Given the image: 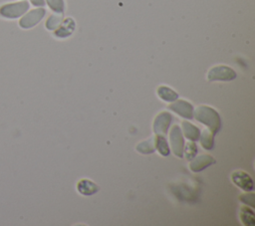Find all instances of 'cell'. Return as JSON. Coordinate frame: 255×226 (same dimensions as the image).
<instances>
[{"instance_id":"obj_10","label":"cell","mask_w":255,"mask_h":226,"mask_svg":"<svg viewBox=\"0 0 255 226\" xmlns=\"http://www.w3.org/2000/svg\"><path fill=\"white\" fill-rule=\"evenodd\" d=\"M76 23L72 18H66L62 21L60 26L55 30L54 35L58 38H67L74 32Z\"/></svg>"},{"instance_id":"obj_14","label":"cell","mask_w":255,"mask_h":226,"mask_svg":"<svg viewBox=\"0 0 255 226\" xmlns=\"http://www.w3.org/2000/svg\"><path fill=\"white\" fill-rule=\"evenodd\" d=\"M157 95L160 99H162L165 102H174L178 98V95L176 92L172 91L171 89L165 86H160L157 89Z\"/></svg>"},{"instance_id":"obj_11","label":"cell","mask_w":255,"mask_h":226,"mask_svg":"<svg viewBox=\"0 0 255 226\" xmlns=\"http://www.w3.org/2000/svg\"><path fill=\"white\" fill-rule=\"evenodd\" d=\"M77 189L84 195H92L99 190V187L89 179H82L77 183Z\"/></svg>"},{"instance_id":"obj_3","label":"cell","mask_w":255,"mask_h":226,"mask_svg":"<svg viewBox=\"0 0 255 226\" xmlns=\"http://www.w3.org/2000/svg\"><path fill=\"white\" fill-rule=\"evenodd\" d=\"M235 78V71L227 66L213 67L207 74V80L209 81H232Z\"/></svg>"},{"instance_id":"obj_20","label":"cell","mask_w":255,"mask_h":226,"mask_svg":"<svg viewBox=\"0 0 255 226\" xmlns=\"http://www.w3.org/2000/svg\"><path fill=\"white\" fill-rule=\"evenodd\" d=\"M48 6L56 13H63L65 10L64 0H46Z\"/></svg>"},{"instance_id":"obj_17","label":"cell","mask_w":255,"mask_h":226,"mask_svg":"<svg viewBox=\"0 0 255 226\" xmlns=\"http://www.w3.org/2000/svg\"><path fill=\"white\" fill-rule=\"evenodd\" d=\"M240 218L244 225L253 226L255 224L254 212L246 206H242L240 209Z\"/></svg>"},{"instance_id":"obj_6","label":"cell","mask_w":255,"mask_h":226,"mask_svg":"<svg viewBox=\"0 0 255 226\" xmlns=\"http://www.w3.org/2000/svg\"><path fill=\"white\" fill-rule=\"evenodd\" d=\"M172 116L167 112L159 113L153 121V131L155 134L165 135L170 125Z\"/></svg>"},{"instance_id":"obj_5","label":"cell","mask_w":255,"mask_h":226,"mask_svg":"<svg viewBox=\"0 0 255 226\" xmlns=\"http://www.w3.org/2000/svg\"><path fill=\"white\" fill-rule=\"evenodd\" d=\"M169 140H170V145L173 153L178 157H182L183 148H184V139H183L181 129L178 125L175 124L171 127V130L169 133Z\"/></svg>"},{"instance_id":"obj_7","label":"cell","mask_w":255,"mask_h":226,"mask_svg":"<svg viewBox=\"0 0 255 226\" xmlns=\"http://www.w3.org/2000/svg\"><path fill=\"white\" fill-rule=\"evenodd\" d=\"M168 109L178 113L180 116L184 118H192L193 117V107L187 101L178 100L174 101V103L168 106Z\"/></svg>"},{"instance_id":"obj_8","label":"cell","mask_w":255,"mask_h":226,"mask_svg":"<svg viewBox=\"0 0 255 226\" xmlns=\"http://www.w3.org/2000/svg\"><path fill=\"white\" fill-rule=\"evenodd\" d=\"M231 178H232L233 182H234L238 187H240L241 189H243V190L246 191V192L252 191L253 188H254L252 178H251V177L249 176V174H247L245 171H242V170L234 171V172L232 173Z\"/></svg>"},{"instance_id":"obj_12","label":"cell","mask_w":255,"mask_h":226,"mask_svg":"<svg viewBox=\"0 0 255 226\" xmlns=\"http://www.w3.org/2000/svg\"><path fill=\"white\" fill-rule=\"evenodd\" d=\"M182 130H183L184 136L189 140H192V141L198 140L200 135V130L194 124L184 120L182 121Z\"/></svg>"},{"instance_id":"obj_1","label":"cell","mask_w":255,"mask_h":226,"mask_svg":"<svg viewBox=\"0 0 255 226\" xmlns=\"http://www.w3.org/2000/svg\"><path fill=\"white\" fill-rule=\"evenodd\" d=\"M193 114L195 119L208 126L209 130L213 134L219 131L221 127V119L214 109L208 106H199L196 110H193Z\"/></svg>"},{"instance_id":"obj_21","label":"cell","mask_w":255,"mask_h":226,"mask_svg":"<svg viewBox=\"0 0 255 226\" xmlns=\"http://www.w3.org/2000/svg\"><path fill=\"white\" fill-rule=\"evenodd\" d=\"M254 197L255 195L253 193H244V194H241L239 199L246 203L247 205H250V206H254Z\"/></svg>"},{"instance_id":"obj_16","label":"cell","mask_w":255,"mask_h":226,"mask_svg":"<svg viewBox=\"0 0 255 226\" xmlns=\"http://www.w3.org/2000/svg\"><path fill=\"white\" fill-rule=\"evenodd\" d=\"M154 141H155V148L158 150V152L163 156H167L169 154V147L164 135L156 134L154 136Z\"/></svg>"},{"instance_id":"obj_19","label":"cell","mask_w":255,"mask_h":226,"mask_svg":"<svg viewBox=\"0 0 255 226\" xmlns=\"http://www.w3.org/2000/svg\"><path fill=\"white\" fill-rule=\"evenodd\" d=\"M183 153L185 155V157L189 160H191L195 154L197 153V146L195 144L194 141H188L186 144H185V147L183 148Z\"/></svg>"},{"instance_id":"obj_2","label":"cell","mask_w":255,"mask_h":226,"mask_svg":"<svg viewBox=\"0 0 255 226\" xmlns=\"http://www.w3.org/2000/svg\"><path fill=\"white\" fill-rule=\"evenodd\" d=\"M29 9L27 1L8 3L0 6V16L6 19H16L23 16Z\"/></svg>"},{"instance_id":"obj_4","label":"cell","mask_w":255,"mask_h":226,"mask_svg":"<svg viewBox=\"0 0 255 226\" xmlns=\"http://www.w3.org/2000/svg\"><path fill=\"white\" fill-rule=\"evenodd\" d=\"M46 10L44 8H37L26 13L19 21V26L23 29H30L36 26L45 16Z\"/></svg>"},{"instance_id":"obj_9","label":"cell","mask_w":255,"mask_h":226,"mask_svg":"<svg viewBox=\"0 0 255 226\" xmlns=\"http://www.w3.org/2000/svg\"><path fill=\"white\" fill-rule=\"evenodd\" d=\"M215 163V159L208 154H201L197 157H193L189 163V167L193 172H198Z\"/></svg>"},{"instance_id":"obj_15","label":"cell","mask_w":255,"mask_h":226,"mask_svg":"<svg viewBox=\"0 0 255 226\" xmlns=\"http://www.w3.org/2000/svg\"><path fill=\"white\" fill-rule=\"evenodd\" d=\"M155 149V141L154 137H150L147 140L141 141L136 145V150L142 154L152 153Z\"/></svg>"},{"instance_id":"obj_22","label":"cell","mask_w":255,"mask_h":226,"mask_svg":"<svg viewBox=\"0 0 255 226\" xmlns=\"http://www.w3.org/2000/svg\"><path fill=\"white\" fill-rule=\"evenodd\" d=\"M31 3L34 5V6H39V7H42L45 5V0H30Z\"/></svg>"},{"instance_id":"obj_13","label":"cell","mask_w":255,"mask_h":226,"mask_svg":"<svg viewBox=\"0 0 255 226\" xmlns=\"http://www.w3.org/2000/svg\"><path fill=\"white\" fill-rule=\"evenodd\" d=\"M198 139L200 140V144L202 145V147H204L205 149H208V150L213 149V147H214V134L210 130H207V129L202 130Z\"/></svg>"},{"instance_id":"obj_18","label":"cell","mask_w":255,"mask_h":226,"mask_svg":"<svg viewBox=\"0 0 255 226\" xmlns=\"http://www.w3.org/2000/svg\"><path fill=\"white\" fill-rule=\"evenodd\" d=\"M63 21V15L62 13H59V14H53L51 15L47 21H46V28L48 30H56L60 24L62 23Z\"/></svg>"}]
</instances>
